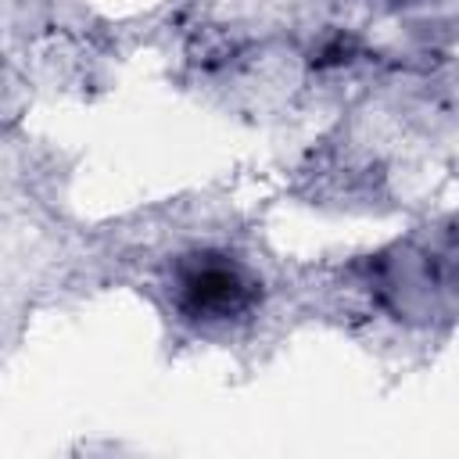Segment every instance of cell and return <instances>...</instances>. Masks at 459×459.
Returning a JSON list of instances; mask_svg holds the SVG:
<instances>
[{
	"mask_svg": "<svg viewBox=\"0 0 459 459\" xmlns=\"http://www.w3.org/2000/svg\"><path fill=\"white\" fill-rule=\"evenodd\" d=\"M179 298L194 319H230L255 301V283L244 276L240 265L204 255L183 269Z\"/></svg>",
	"mask_w": 459,
	"mask_h": 459,
	"instance_id": "6da1fadb",
	"label": "cell"
}]
</instances>
